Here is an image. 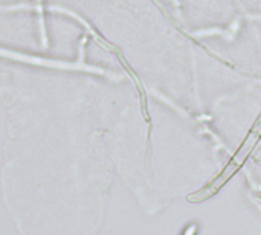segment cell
I'll use <instances>...</instances> for the list:
<instances>
[{"label":"cell","mask_w":261,"mask_h":235,"mask_svg":"<svg viewBox=\"0 0 261 235\" xmlns=\"http://www.w3.org/2000/svg\"><path fill=\"white\" fill-rule=\"evenodd\" d=\"M261 139V113L260 116L257 118L255 124L252 125L251 132L248 133L245 142L239 147V150L236 151V154L231 158V161L226 164V167L210 182L206 184L203 188H200L199 191L193 193L188 196V202L191 203H203L210 199H213L239 171L240 168L245 165V162L249 159V156L252 154L254 148L258 145Z\"/></svg>","instance_id":"1"},{"label":"cell","mask_w":261,"mask_h":235,"mask_svg":"<svg viewBox=\"0 0 261 235\" xmlns=\"http://www.w3.org/2000/svg\"><path fill=\"white\" fill-rule=\"evenodd\" d=\"M197 225L196 223H191V225H188L185 229H184V232L182 235H197Z\"/></svg>","instance_id":"2"}]
</instances>
